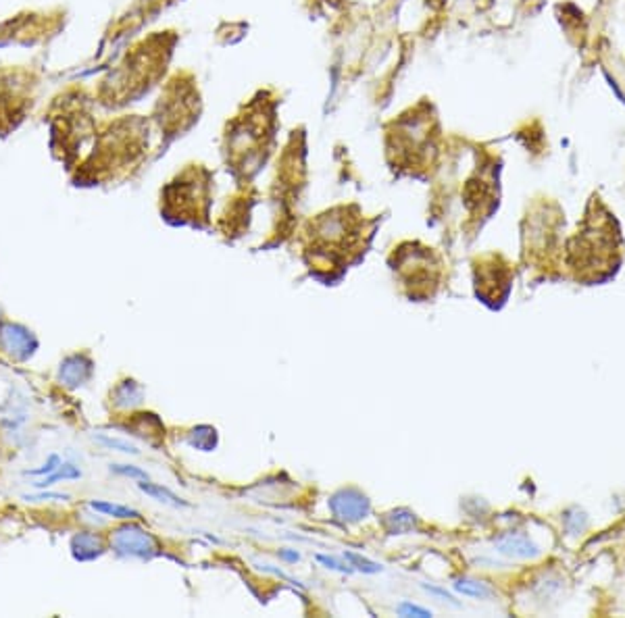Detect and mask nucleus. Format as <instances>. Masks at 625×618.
I'll return each instance as SVG.
<instances>
[{"label": "nucleus", "instance_id": "1", "mask_svg": "<svg viewBox=\"0 0 625 618\" xmlns=\"http://www.w3.org/2000/svg\"><path fill=\"white\" fill-rule=\"evenodd\" d=\"M111 548L123 558H138V560H150L159 552L156 540L138 525H123L115 529L111 537Z\"/></svg>", "mask_w": 625, "mask_h": 618}, {"label": "nucleus", "instance_id": "2", "mask_svg": "<svg viewBox=\"0 0 625 618\" xmlns=\"http://www.w3.org/2000/svg\"><path fill=\"white\" fill-rule=\"evenodd\" d=\"M0 350L17 360V362H25L29 360L35 350H38V340L35 335L23 327V325H17V323H2L0 325Z\"/></svg>", "mask_w": 625, "mask_h": 618}, {"label": "nucleus", "instance_id": "3", "mask_svg": "<svg viewBox=\"0 0 625 618\" xmlns=\"http://www.w3.org/2000/svg\"><path fill=\"white\" fill-rule=\"evenodd\" d=\"M330 510L344 523H357L371 515V504L359 490H340L330 498Z\"/></svg>", "mask_w": 625, "mask_h": 618}, {"label": "nucleus", "instance_id": "4", "mask_svg": "<svg viewBox=\"0 0 625 618\" xmlns=\"http://www.w3.org/2000/svg\"><path fill=\"white\" fill-rule=\"evenodd\" d=\"M92 377V360L81 356V354H73V356H67L63 362H60V369H58V381L60 385L69 387V390H75L83 383H88Z\"/></svg>", "mask_w": 625, "mask_h": 618}, {"label": "nucleus", "instance_id": "5", "mask_svg": "<svg viewBox=\"0 0 625 618\" xmlns=\"http://www.w3.org/2000/svg\"><path fill=\"white\" fill-rule=\"evenodd\" d=\"M71 554L79 562L96 560L98 556L104 554V542L96 533L81 531V533L73 535V540H71Z\"/></svg>", "mask_w": 625, "mask_h": 618}, {"label": "nucleus", "instance_id": "6", "mask_svg": "<svg viewBox=\"0 0 625 618\" xmlns=\"http://www.w3.org/2000/svg\"><path fill=\"white\" fill-rule=\"evenodd\" d=\"M498 548L503 554L515 556V558H528V556L536 554V548L530 544V540L521 537V535H507V537L498 540Z\"/></svg>", "mask_w": 625, "mask_h": 618}, {"label": "nucleus", "instance_id": "7", "mask_svg": "<svg viewBox=\"0 0 625 618\" xmlns=\"http://www.w3.org/2000/svg\"><path fill=\"white\" fill-rule=\"evenodd\" d=\"M140 492H144L146 496H150L152 500L161 502V504H167V506H173V508H184L188 506V502H184L181 498H177L171 490L163 487V485H156V483H138Z\"/></svg>", "mask_w": 625, "mask_h": 618}, {"label": "nucleus", "instance_id": "8", "mask_svg": "<svg viewBox=\"0 0 625 618\" xmlns=\"http://www.w3.org/2000/svg\"><path fill=\"white\" fill-rule=\"evenodd\" d=\"M81 477V471L75 467V465H71V462H63L54 473H50V475H46V477H42L38 483H33L38 490H46V487H50V485H54V483H58V481H71V479H79Z\"/></svg>", "mask_w": 625, "mask_h": 618}, {"label": "nucleus", "instance_id": "9", "mask_svg": "<svg viewBox=\"0 0 625 618\" xmlns=\"http://www.w3.org/2000/svg\"><path fill=\"white\" fill-rule=\"evenodd\" d=\"M90 508L100 512L102 517H113V519H123V521H131V519H140V512L129 508V506H121V504H111V502H90Z\"/></svg>", "mask_w": 625, "mask_h": 618}, {"label": "nucleus", "instance_id": "10", "mask_svg": "<svg viewBox=\"0 0 625 618\" xmlns=\"http://www.w3.org/2000/svg\"><path fill=\"white\" fill-rule=\"evenodd\" d=\"M140 402H142V390L136 385V381H123L115 392V404L119 408H131Z\"/></svg>", "mask_w": 625, "mask_h": 618}, {"label": "nucleus", "instance_id": "11", "mask_svg": "<svg viewBox=\"0 0 625 618\" xmlns=\"http://www.w3.org/2000/svg\"><path fill=\"white\" fill-rule=\"evenodd\" d=\"M188 444L196 450H202V452H209L215 448L217 444V437H215V429L211 427H198L190 433L188 437Z\"/></svg>", "mask_w": 625, "mask_h": 618}, {"label": "nucleus", "instance_id": "12", "mask_svg": "<svg viewBox=\"0 0 625 618\" xmlns=\"http://www.w3.org/2000/svg\"><path fill=\"white\" fill-rule=\"evenodd\" d=\"M413 525H415V519L407 510H396L386 517V527L390 533H405V531L413 529Z\"/></svg>", "mask_w": 625, "mask_h": 618}, {"label": "nucleus", "instance_id": "13", "mask_svg": "<svg viewBox=\"0 0 625 618\" xmlns=\"http://www.w3.org/2000/svg\"><path fill=\"white\" fill-rule=\"evenodd\" d=\"M457 592H461L463 596H469V598H480V600H486L492 596L490 587H486L484 583L480 581H473V579H459L455 583Z\"/></svg>", "mask_w": 625, "mask_h": 618}, {"label": "nucleus", "instance_id": "14", "mask_svg": "<svg viewBox=\"0 0 625 618\" xmlns=\"http://www.w3.org/2000/svg\"><path fill=\"white\" fill-rule=\"evenodd\" d=\"M94 440H96V442H100L104 448H108V450H117V452H121V454H133V456H138V454H140V450H138L133 444L125 442V440H117V437H111V435H96Z\"/></svg>", "mask_w": 625, "mask_h": 618}, {"label": "nucleus", "instance_id": "15", "mask_svg": "<svg viewBox=\"0 0 625 618\" xmlns=\"http://www.w3.org/2000/svg\"><path fill=\"white\" fill-rule=\"evenodd\" d=\"M344 558L357 569V571H361V573H367V575H373V573H380L382 571V567L380 565H375V562H371V560H367V558H363V556H359V554H352V552H346L344 554Z\"/></svg>", "mask_w": 625, "mask_h": 618}, {"label": "nucleus", "instance_id": "16", "mask_svg": "<svg viewBox=\"0 0 625 618\" xmlns=\"http://www.w3.org/2000/svg\"><path fill=\"white\" fill-rule=\"evenodd\" d=\"M60 465H63V462H60V456H58V454H50L48 460H46L42 467L31 469V471H25V475H29V477H46V475L54 473Z\"/></svg>", "mask_w": 625, "mask_h": 618}, {"label": "nucleus", "instance_id": "17", "mask_svg": "<svg viewBox=\"0 0 625 618\" xmlns=\"http://www.w3.org/2000/svg\"><path fill=\"white\" fill-rule=\"evenodd\" d=\"M111 471L117 473V475H123V477H131V479H140V481H148V473L138 469V467H131V465H111Z\"/></svg>", "mask_w": 625, "mask_h": 618}, {"label": "nucleus", "instance_id": "18", "mask_svg": "<svg viewBox=\"0 0 625 618\" xmlns=\"http://www.w3.org/2000/svg\"><path fill=\"white\" fill-rule=\"evenodd\" d=\"M398 615H400V617H419V618L432 617V612H430V610H425V608H419V606H415V604H409V602H403V604L398 606Z\"/></svg>", "mask_w": 625, "mask_h": 618}, {"label": "nucleus", "instance_id": "19", "mask_svg": "<svg viewBox=\"0 0 625 618\" xmlns=\"http://www.w3.org/2000/svg\"><path fill=\"white\" fill-rule=\"evenodd\" d=\"M23 500L27 502H44V500H69V494H46V492H40L35 496H23Z\"/></svg>", "mask_w": 625, "mask_h": 618}, {"label": "nucleus", "instance_id": "20", "mask_svg": "<svg viewBox=\"0 0 625 618\" xmlns=\"http://www.w3.org/2000/svg\"><path fill=\"white\" fill-rule=\"evenodd\" d=\"M317 560H319L321 565H325V569L340 571V573H352V569H350V567H344V565H340L338 560H334V558H330V556H323V554H319V556H317Z\"/></svg>", "mask_w": 625, "mask_h": 618}, {"label": "nucleus", "instance_id": "21", "mask_svg": "<svg viewBox=\"0 0 625 618\" xmlns=\"http://www.w3.org/2000/svg\"><path fill=\"white\" fill-rule=\"evenodd\" d=\"M282 558H286V560H292V562H296V560H298V554H294V552H282Z\"/></svg>", "mask_w": 625, "mask_h": 618}]
</instances>
